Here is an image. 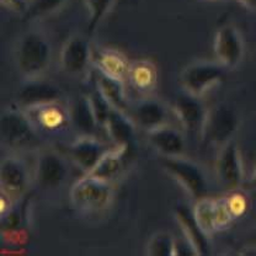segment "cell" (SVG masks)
Here are the masks:
<instances>
[{"instance_id":"6da1fadb","label":"cell","mask_w":256,"mask_h":256,"mask_svg":"<svg viewBox=\"0 0 256 256\" xmlns=\"http://www.w3.org/2000/svg\"><path fill=\"white\" fill-rule=\"evenodd\" d=\"M52 44L46 34L28 31L18 38L15 47V64L25 79L41 78L52 62Z\"/></svg>"},{"instance_id":"7a4b0ae2","label":"cell","mask_w":256,"mask_h":256,"mask_svg":"<svg viewBox=\"0 0 256 256\" xmlns=\"http://www.w3.org/2000/svg\"><path fill=\"white\" fill-rule=\"evenodd\" d=\"M2 143L12 150H40L44 140L25 111L6 108L0 120Z\"/></svg>"},{"instance_id":"3957f363","label":"cell","mask_w":256,"mask_h":256,"mask_svg":"<svg viewBox=\"0 0 256 256\" xmlns=\"http://www.w3.org/2000/svg\"><path fill=\"white\" fill-rule=\"evenodd\" d=\"M162 169L194 200L207 197L208 181L204 169L197 162L180 156H162Z\"/></svg>"},{"instance_id":"277c9868","label":"cell","mask_w":256,"mask_h":256,"mask_svg":"<svg viewBox=\"0 0 256 256\" xmlns=\"http://www.w3.org/2000/svg\"><path fill=\"white\" fill-rule=\"evenodd\" d=\"M114 188L111 182L85 174L70 190V202L82 212H98L111 204Z\"/></svg>"},{"instance_id":"5b68a950","label":"cell","mask_w":256,"mask_h":256,"mask_svg":"<svg viewBox=\"0 0 256 256\" xmlns=\"http://www.w3.org/2000/svg\"><path fill=\"white\" fill-rule=\"evenodd\" d=\"M239 127L236 111L228 104H218L207 111L201 136L202 140L213 146H223L233 140Z\"/></svg>"},{"instance_id":"8992f818","label":"cell","mask_w":256,"mask_h":256,"mask_svg":"<svg viewBox=\"0 0 256 256\" xmlns=\"http://www.w3.org/2000/svg\"><path fill=\"white\" fill-rule=\"evenodd\" d=\"M226 68L216 62H194L188 64L180 76L184 92L201 98L210 89L222 82Z\"/></svg>"},{"instance_id":"52a82bcc","label":"cell","mask_w":256,"mask_h":256,"mask_svg":"<svg viewBox=\"0 0 256 256\" xmlns=\"http://www.w3.org/2000/svg\"><path fill=\"white\" fill-rule=\"evenodd\" d=\"M25 112L41 136H60L72 126L70 108L57 102L25 108Z\"/></svg>"},{"instance_id":"ba28073f","label":"cell","mask_w":256,"mask_h":256,"mask_svg":"<svg viewBox=\"0 0 256 256\" xmlns=\"http://www.w3.org/2000/svg\"><path fill=\"white\" fill-rule=\"evenodd\" d=\"M216 175L220 186L226 190H236L244 182L242 156L234 138L220 146L216 159Z\"/></svg>"},{"instance_id":"9c48e42d","label":"cell","mask_w":256,"mask_h":256,"mask_svg":"<svg viewBox=\"0 0 256 256\" xmlns=\"http://www.w3.org/2000/svg\"><path fill=\"white\" fill-rule=\"evenodd\" d=\"M213 50L218 63L226 69H234L242 63L245 44L242 34L232 24L220 26L214 34Z\"/></svg>"},{"instance_id":"30bf717a","label":"cell","mask_w":256,"mask_h":256,"mask_svg":"<svg viewBox=\"0 0 256 256\" xmlns=\"http://www.w3.org/2000/svg\"><path fill=\"white\" fill-rule=\"evenodd\" d=\"M69 174L66 159L52 149L38 153L34 169V180L42 190H54L60 188Z\"/></svg>"},{"instance_id":"8fae6325","label":"cell","mask_w":256,"mask_h":256,"mask_svg":"<svg viewBox=\"0 0 256 256\" xmlns=\"http://www.w3.org/2000/svg\"><path fill=\"white\" fill-rule=\"evenodd\" d=\"M194 218L204 233L212 236L216 232L224 229L234 220L226 200H212L204 197L197 200L194 210Z\"/></svg>"},{"instance_id":"7c38bea8","label":"cell","mask_w":256,"mask_h":256,"mask_svg":"<svg viewBox=\"0 0 256 256\" xmlns=\"http://www.w3.org/2000/svg\"><path fill=\"white\" fill-rule=\"evenodd\" d=\"M66 156L85 174H89L110 149L94 136L80 134L66 146Z\"/></svg>"},{"instance_id":"4fadbf2b","label":"cell","mask_w":256,"mask_h":256,"mask_svg":"<svg viewBox=\"0 0 256 256\" xmlns=\"http://www.w3.org/2000/svg\"><path fill=\"white\" fill-rule=\"evenodd\" d=\"M28 184L30 175L25 162L16 156H5L0 166L2 191L14 200H18L26 194Z\"/></svg>"},{"instance_id":"5bb4252c","label":"cell","mask_w":256,"mask_h":256,"mask_svg":"<svg viewBox=\"0 0 256 256\" xmlns=\"http://www.w3.org/2000/svg\"><path fill=\"white\" fill-rule=\"evenodd\" d=\"M92 50L89 41L82 34H73L60 50V66L69 76H80L92 62Z\"/></svg>"},{"instance_id":"9a60e30c","label":"cell","mask_w":256,"mask_h":256,"mask_svg":"<svg viewBox=\"0 0 256 256\" xmlns=\"http://www.w3.org/2000/svg\"><path fill=\"white\" fill-rule=\"evenodd\" d=\"M62 90L50 82H44L41 78L26 79V82L18 88V102L21 108H36L40 105L57 102L62 100Z\"/></svg>"},{"instance_id":"2e32d148","label":"cell","mask_w":256,"mask_h":256,"mask_svg":"<svg viewBox=\"0 0 256 256\" xmlns=\"http://www.w3.org/2000/svg\"><path fill=\"white\" fill-rule=\"evenodd\" d=\"M174 111L186 130L201 136L208 110H206L198 96L188 92L178 94L174 101Z\"/></svg>"},{"instance_id":"e0dca14e","label":"cell","mask_w":256,"mask_h":256,"mask_svg":"<svg viewBox=\"0 0 256 256\" xmlns=\"http://www.w3.org/2000/svg\"><path fill=\"white\" fill-rule=\"evenodd\" d=\"M174 213L176 222L184 233V238L190 242L196 255L204 256L210 254V236L204 233V229L198 226L192 210H188L182 204H178Z\"/></svg>"},{"instance_id":"ac0fdd59","label":"cell","mask_w":256,"mask_h":256,"mask_svg":"<svg viewBox=\"0 0 256 256\" xmlns=\"http://www.w3.org/2000/svg\"><path fill=\"white\" fill-rule=\"evenodd\" d=\"M148 140L162 156H180L185 150L184 136L168 124L148 130Z\"/></svg>"},{"instance_id":"d6986e66","label":"cell","mask_w":256,"mask_h":256,"mask_svg":"<svg viewBox=\"0 0 256 256\" xmlns=\"http://www.w3.org/2000/svg\"><path fill=\"white\" fill-rule=\"evenodd\" d=\"M108 138L116 146H132L136 134V124L126 111L112 108L105 124Z\"/></svg>"},{"instance_id":"ffe728a7","label":"cell","mask_w":256,"mask_h":256,"mask_svg":"<svg viewBox=\"0 0 256 256\" xmlns=\"http://www.w3.org/2000/svg\"><path fill=\"white\" fill-rule=\"evenodd\" d=\"M130 149L132 146H116L112 150H108L89 174L112 182L124 170L127 159L130 158Z\"/></svg>"},{"instance_id":"44dd1931","label":"cell","mask_w":256,"mask_h":256,"mask_svg":"<svg viewBox=\"0 0 256 256\" xmlns=\"http://www.w3.org/2000/svg\"><path fill=\"white\" fill-rule=\"evenodd\" d=\"M92 62L94 63L95 69L108 76L121 80L127 78L130 66L126 57L118 50H108V48L98 50L96 52H92Z\"/></svg>"},{"instance_id":"7402d4cb","label":"cell","mask_w":256,"mask_h":256,"mask_svg":"<svg viewBox=\"0 0 256 256\" xmlns=\"http://www.w3.org/2000/svg\"><path fill=\"white\" fill-rule=\"evenodd\" d=\"M94 80L95 86L108 98L112 108L122 111L127 110V98L124 80L108 76L98 69L94 70Z\"/></svg>"},{"instance_id":"603a6c76","label":"cell","mask_w":256,"mask_h":256,"mask_svg":"<svg viewBox=\"0 0 256 256\" xmlns=\"http://www.w3.org/2000/svg\"><path fill=\"white\" fill-rule=\"evenodd\" d=\"M70 117L72 126L79 130L80 134L94 136L96 128L100 127L88 95L76 98L70 108Z\"/></svg>"},{"instance_id":"cb8c5ba5","label":"cell","mask_w":256,"mask_h":256,"mask_svg":"<svg viewBox=\"0 0 256 256\" xmlns=\"http://www.w3.org/2000/svg\"><path fill=\"white\" fill-rule=\"evenodd\" d=\"M166 117V108L158 100L146 98V100L138 102V105L134 108L136 121L140 127H143L146 130L166 124H165Z\"/></svg>"},{"instance_id":"d4e9b609","label":"cell","mask_w":256,"mask_h":256,"mask_svg":"<svg viewBox=\"0 0 256 256\" xmlns=\"http://www.w3.org/2000/svg\"><path fill=\"white\" fill-rule=\"evenodd\" d=\"M127 79L134 88L136 92H149L156 88V66L148 60H138L130 66Z\"/></svg>"},{"instance_id":"484cf974","label":"cell","mask_w":256,"mask_h":256,"mask_svg":"<svg viewBox=\"0 0 256 256\" xmlns=\"http://www.w3.org/2000/svg\"><path fill=\"white\" fill-rule=\"evenodd\" d=\"M66 0H28L24 18L25 20H41L60 12Z\"/></svg>"},{"instance_id":"4316f807","label":"cell","mask_w":256,"mask_h":256,"mask_svg":"<svg viewBox=\"0 0 256 256\" xmlns=\"http://www.w3.org/2000/svg\"><path fill=\"white\" fill-rule=\"evenodd\" d=\"M176 239L168 232H156L146 242V255L172 256L175 252Z\"/></svg>"},{"instance_id":"83f0119b","label":"cell","mask_w":256,"mask_h":256,"mask_svg":"<svg viewBox=\"0 0 256 256\" xmlns=\"http://www.w3.org/2000/svg\"><path fill=\"white\" fill-rule=\"evenodd\" d=\"M114 0H86L88 12H89V22H88V34L92 36L98 28L102 18L110 12Z\"/></svg>"},{"instance_id":"f1b7e54d","label":"cell","mask_w":256,"mask_h":256,"mask_svg":"<svg viewBox=\"0 0 256 256\" xmlns=\"http://www.w3.org/2000/svg\"><path fill=\"white\" fill-rule=\"evenodd\" d=\"M88 98H89L90 105H92V111H94L98 124H100V127H104L106 118H108V114H110L112 108L111 104L108 102V98H106L105 96L98 92L96 86L95 89H92V92L88 94Z\"/></svg>"},{"instance_id":"f546056e","label":"cell","mask_w":256,"mask_h":256,"mask_svg":"<svg viewBox=\"0 0 256 256\" xmlns=\"http://www.w3.org/2000/svg\"><path fill=\"white\" fill-rule=\"evenodd\" d=\"M22 224V212L20 206L14 204L6 213L2 214V232L12 233L16 232Z\"/></svg>"},{"instance_id":"4dcf8cb0","label":"cell","mask_w":256,"mask_h":256,"mask_svg":"<svg viewBox=\"0 0 256 256\" xmlns=\"http://www.w3.org/2000/svg\"><path fill=\"white\" fill-rule=\"evenodd\" d=\"M226 202V206H228L229 210H230L232 216H233L234 220L239 218L240 216H242L245 213L248 208V202L245 200L244 196L242 194H232L228 198H224Z\"/></svg>"},{"instance_id":"1f68e13d","label":"cell","mask_w":256,"mask_h":256,"mask_svg":"<svg viewBox=\"0 0 256 256\" xmlns=\"http://www.w3.org/2000/svg\"><path fill=\"white\" fill-rule=\"evenodd\" d=\"M2 4L12 12L24 15L28 9V0H2Z\"/></svg>"},{"instance_id":"d6a6232c","label":"cell","mask_w":256,"mask_h":256,"mask_svg":"<svg viewBox=\"0 0 256 256\" xmlns=\"http://www.w3.org/2000/svg\"><path fill=\"white\" fill-rule=\"evenodd\" d=\"M236 2L250 12H256V0H236Z\"/></svg>"},{"instance_id":"836d02e7","label":"cell","mask_w":256,"mask_h":256,"mask_svg":"<svg viewBox=\"0 0 256 256\" xmlns=\"http://www.w3.org/2000/svg\"><path fill=\"white\" fill-rule=\"evenodd\" d=\"M249 185H250V188H255L256 190V166L254 169V172H252V178H250V180H249Z\"/></svg>"},{"instance_id":"e575fe53","label":"cell","mask_w":256,"mask_h":256,"mask_svg":"<svg viewBox=\"0 0 256 256\" xmlns=\"http://www.w3.org/2000/svg\"><path fill=\"white\" fill-rule=\"evenodd\" d=\"M252 248H254V249H256V230H255V233H254V236H252Z\"/></svg>"},{"instance_id":"d590c367","label":"cell","mask_w":256,"mask_h":256,"mask_svg":"<svg viewBox=\"0 0 256 256\" xmlns=\"http://www.w3.org/2000/svg\"></svg>"}]
</instances>
